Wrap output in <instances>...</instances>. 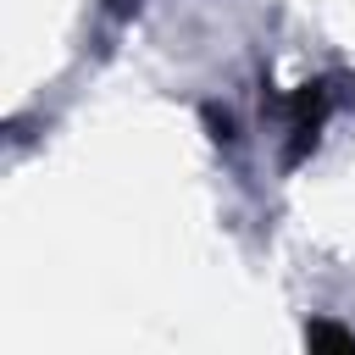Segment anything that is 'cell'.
<instances>
[{
  "label": "cell",
  "instance_id": "1",
  "mask_svg": "<svg viewBox=\"0 0 355 355\" xmlns=\"http://www.w3.org/2000/svg\"><path fill=\"white\" fill-rule=\"evenodd\" d=\"M333 105H338V89H333V78L300 83V89L283 100V133H288V144H283V161H288V166H300V161H305V155L322 144V128H327Z\"/></svg>",
  "mask_w": 355,
  "mask_h": 355
},
{
  "label": "cell",
  "instance_id": "3",
  "mask_svg": "<svg viewBox=\"0 0 355 355\" xmlns=\"http://www.w3.org/2000/svg\"><path fill=\"white\" fill-rule=\"evenodd\" d=\"M200 116H205V128H211V139H216V144H233V139H239V122H233L227 111H216V105H205Z\"/></svg>",
  "mask_w": 355,
  "mask_h": 355
},
{
  "label": "cell",
  "instance_id": "4",
  "mask_svg": "<svg viewBox=\"0 0 355 355\" xmlns=\"http://www.w3.org/2000/svg\"><path fill=\"white\" fill-rule=\"evenodd\" d=\"M105 11H111V17H133V11H139V0H105Z\"/></svg>",
  "mask_w": 355,
  "mask_h": 355
},
{
  "label": "cell",
  "instance_id": "2",
  "mask_svg": "<svg viewBox=\"0 0 355 355\" xmlns=\"http://www.w3.org/2000/svg\"><path fill=\"white\" fill-rule=\"evenodd\" d=\"M305 344H311V349H344V355H355V327H338V322L316 316V322L305 327Z\"/></svg>",
  "mask_w": 355,
  "mask_h": 355
}]
</instances>
